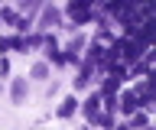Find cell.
Returning <instances> with one entry per match:
<instances>
[{"instance_id":"3957f363","label":"cell","mask_w":156,"mask_h":130,"mask_svg":"<svg viewBox=\"0 0 156 130\" xmlns=\"http://www.w3.org/2000/svg\"><path fill=\"white\" fill-rule=\"evenodd\" d=\"M85 114H88L91 120H94L98 114H101V94H91V98L85 101Z\"/></svg>"},{"instance_id":"5b68a950","label":"cell","mask_w":156,"mask_h":130,"mask_svg":"<svg viewBox=\"0 0 156 130\" xmlns=\"http://www.w3.org/2000/svg\"><path fill=\"white\" fill-rule=\"evenodd\" d=\"M29 78H36V81L49 78V65H46V62H36V65H33V69H29Z\"/></svg>"},{"instance_id":"6da1fadb","label":"cell","mask_w":156,"mask_h":130,"mask_svg":"<svg viewBox=\"0 0 156 130\" xmlns=\"http://www.w3.org/2000/svg\"><path fill=\"white\" fill-rule=\"evenodd\" d=\"M68 16L75 23H88L91 20V3H88V0H72V3H68Z\"/></svg>"},{"instance_id":"30bf717a","label":"cell","mask_w":156,"mask_h":130,"mask_svg":"<svg viewBox=\"0 0 156 130\" xmlns=\"http://www.w3.org/2000/svg\"><path fill=\"white\" fill-rule=\"evenodd\" d=\"M117 130H133V127H130V124H120V127H117Z\"/></svg>"},{"instance_id":"7a4b0ae2","label":"cell","mask_w":156,"mask_h":130,"mask_svg":"<svg viewBox=\"0 0 156 130\" xmlns=\"http://www.w3.org/2000/svg\"><path fill=\"white\" fill-rule=\"evenodd\" d=\"M10 98H13V104H23V101L29 98V81L26 78H13V85H10Z\"/></svg>"},{"instance_id":"52a82bcc","label":"cell","mask_w":156,"mask_h":130,"mask_svg":"<svg viewBox=\"0 0 156 130\" xmlns=\"http://www.w3.org/2000/svg\"><path fill=\"white\" fill-rule=\"evenodd\" d=\"M72 114H75V98H65L58 107V117H72Z\"/></svg>"},{"instance_id":"8992f818","label":"cell","mask_w":156,"mask_h":130,"mask_svg":"<svg viewBox=\"0 0 156 130\" xmlns=\"http://www.w3.org/2000/svg\"><path fill=\"white\" fill-rule=\"evenodd\" d=\"M117 88H120V78H104V85H101V98H104V94H114Z\"/></svg>"},{"instance_id":"ba28073f","label":"cell","mask_w":156,"mask_h":130,"mask_svg":"<svg viewBox=\"0 0 156 130\" xmlns=\"http://www.w3.org/2000/svg\"><path fill=\"white\" fill-rule=\"evenodd\" d=\"M52 23H58V13L46 7V10H42V26H52Z\"/></svg>"},{"instance_id":"277c9868","label":"cell","mask_w":156,"mask_h":130,"mask_svg":"<svg viewBox=\"0 0 156 130\" xmlns=\"http://www.w3.org/2000/svg\"><path fill=\"white\" fill-rule=\"evenodd\" d=\"M136 107H140L136 94H124V98H120V111H124V114H136Z\"/></svg>"},{"instance_id":"9c48e42d","label":"cell","mask_w":156,"mask_h":130,"mask_svg":"<svg viewBox=\"0 0 156 130\" xmlns=\"http://www.w3.org/2000/svg\"><path fill=\"white\" fill-rule=\"evenodd\" d=\"M130 127H146V114H133V120H130Z\"/></svg>"}]
</instances>
